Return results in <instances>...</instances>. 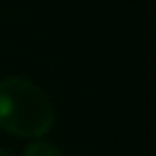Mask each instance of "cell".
<instances>
[{"label":"cell","mask_w":156,"mask_h":156,"mask_svg":"<svg viewBox=\"0 0 156 156\" xmlns=\"http://www.w3.org/2000/svg\"><path fill=\"white\" fill-rule=\"evenodd\" d=\"M56 113L49 96L26 77L0 81V128L13 137L41 139L54 126Z\"/></svg>","instance_id":"obj_1"},{"label":"cell","mask_w":156,"mask_h":156,"mask_svg":"<svg viewBox=\"0 0 156 156\" xmlns=\"http://www.w3.org/2000/svg\"><path fill=\"white\" fill-rule=\"evenodd\" d=\"M24 156H64V154H62V150H60L58 145H54V143H49V141H39V139H34L30 145H26Z\"/></svg>","instance_id":"obj_2"},{"label":"cell","mask_w":156,"mask_h":156,"mask_svg":"<svg viewBox=\"0 0 156 156\" xmlns=\"http://www.w3.org/2000/svg\"><path fill=\"white\" fill-rule=\"evenodd\" d=\"M0 156H15V154H11V152H7V150H0Z\"/></svg>","instance_id":"obj_3"}]
</instances>
